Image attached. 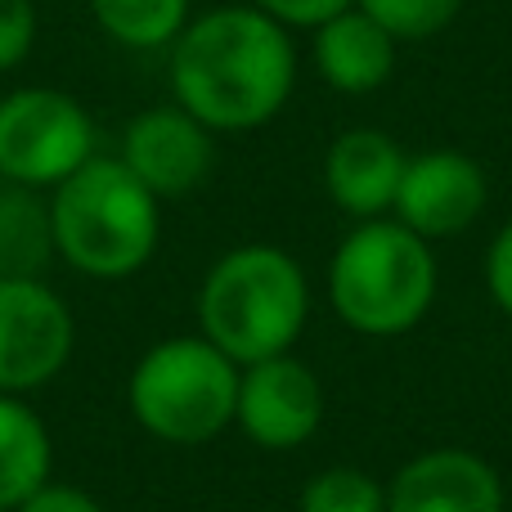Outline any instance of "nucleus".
Instances as JSON below:
<instances>
[{
  "mask_svg": "<svg viewBox=\"0 0 512 512\" xmlns=\"http://www.w3.org/2000/svg\"><path fill=\"white\" fill-rule=\"evenodd\" d=\"M405 162H409V153L387 131H373V126L342 131L328 144V158H324L328 198L346 216H355V221H378L382 212L396 207Z\"/></svg>",
  "mask_w": 512,
  "mask_h": 512,
  "instance_id": "f8f14e48",
  "label": "nucleus"
},
{
  "mask_svg": "<svg viewBox=\"0 0 512 512\" xmlns=\"http://www.w3.org/2000/svg\"><path fill=\"white\" fill-rule=\"evenodd\" d=\"M95 158L90 113L54 86H23L0 99V180L54 189Z\"/></svg>",
  "mask_w": 512,
  "mask_h": 512,
  "instance_id": "423d86ee",
  "label": "nucleus"
},
{
  "mask_svg": "<svg viewBox=\"0 0 512 512\" xmlns=\"http://www.w3.org/2000/svg\"><path fill=\"white\" fill-rule=\"evenodd\" d=\"M14 512H104L95 495H86V490L77 486H59V481H45L41 490H36L32 499H23Z\"/></svg>",
  "mask_w": 512,
  "mask_h": 512,
  "instance_id": "4be33fe9",
  "label": "nucleus"
},
{
  "mask_svg": "<svg viewBox=\"0 0 512 512\" xmlns=\"http://www.w3.org/2000/svg\"><path fill=\"white\" fill-rule=\"evenodd\" d=\"M319 77L328 81L342 95H373L391 81L400 59V41L378 27L360 5H351L346 14L328 18L324 27H315V41H310Z\"/></svg>",
  "mask_w": 512,
  "mask_h": 512,
  "instance_id": "ddd939ff",
  "label": "nucleus"
},
{
  "mask_svg": "<svg viewBox=\"0 0 512 512\" xmlns=\"http://www.w3.org/2000/svg\"><path fill=\"white\" fill-rule=\"evenodd\" d=\"M212 135L194 113H185L180 104H162L149 113H135L122 131V153L135 180L149 189L153 198H185L212 176Z\"/></svg>",
  "mask_w": 512,
  "mask_h": 512,
  "instance_id": "1a4fd4ad",
  "label": "nucleus"
},
{
  "mask_svg": "<svg viewBox=\"0 0 512 512\" xmlns=\"http://www.w3.org/2000/svg\"><path fill=\"white\" fill-rule=\"evenodd\" d=\"M355 0H256V9H265V14L274 18V23L283 27H324L328 18L346 14Z\"/></svg>",
  "mask_w": 512,
  "mask_h": 512,
  "instance_id": "aec40b11",
  "label": "nucleus"
},
{
  "mask_svg": "<svg viewBox=\"0 0 512 512\" xmlns=\"http://www.w3.org/2000/svg\"><path fill=\"white\" fill-rule=\"evenodd\" d=\"M306 315V270L274 243L230 248L198 288V328L239 369L288 355L306 328Z\"/></svg>",
  "mask_w": 512,
  "mask_h": 512,
  "instance_id": "f03ea898",
  "label": "nucleus"
},
{
  "mask_svg": "<svg viewBox=\"0 0 512 512\" xmlns=\"http://www.w3.org/2000/svg\"><path fill=\"white\" fill-rule=\"evenodd\" d=\"M486 171L459 149H432L405 162V176L396 189V221L414 234L432 239H454L463 234L481 212H486Z\"/></svg>",
  "mask_w": 512,
  "mask_h": 512,
  "instance_id": "9d476101",
  "label": "nucleus"
},
{
  "mask_svg": "<svg viewBox=\"0 0 512 512\" xmlns=\"http://www.w3.org/2000/svg\"><path fill=\"white\" fill-rule=\"evenodd\" d=\"M486 288H490V301L512 319V221L495 234L486 252Z\"/></svg>",
  "mask_w": 512,
  "mask_h": 512,
  "instance_id": "412c9836",
  "label": "nucleus"
},
{
  "mask_svg": "<svg viewBox=\"0 0 512 512\" xmlns=\"http://www.w3.org/2000/svg\"><path fill=\"white\" fill-rule=\"evenodd\" d=\"M77 346L68 301L41 279H0V391L27 396L63 373Z\"/></svg>",
  "mask_w": 512,
  "mask_h": 512,
  "instance_id": "0eeeda50",
  "label": "nucleus"
},
{
  "mask_svg": "<svg viewBox=\"0 0 512 512\" xmlns=\"http://www.w3.org/2000/svg\"><path fill=\"white\" fill-rule=\"evenodd\" d=\"M387 512H504V481L472 450H427L391 477Z\"/></svg>",
  "mask_w": 512,
  "mask_h": 512,
  "instance_id": "9b49d317",
  "label": "nucleus"
},
{
  "mask_svg": "<svg viewBox=\"0 0 512 512\" xmlns=\"http://www.w3.org/2000/svg\"><path fill=\"white\" fill-rule=\"evenodd\" d=\"M54 256L90 279H126L158 252V198L126 171L122 158H90L50 189Z\"/></svg>",
  "mask_w": 512,
  "mask_h": 512,
  "instance_id": "7ed1b4c3",
  "label": "nucleus"
},
{
  "mask_svg": "<svg viewBox=\"0 0 512 512\" xmlns=\"http://www.w3.org/2000/svg\"><path fill=\"white\" fill-rule=\"evenodd\" d=\"M297 50L283 23L256 5H225L176 36L171 90L207 131H256L283 113Z\"/></svg>",
  "mask_w": 512,
  "mask_h": 512,
  "instance_id": "f257e3e1",
  "label": "nucleus"
},
{
  "mask_svg": "<svg viewBox=\"0 0 512 512\" xmlns=\"http://www.w3.org/2000/svg\"><path fill=\"white\" fill-rule=\"evenodd\" d=\"M90 14L126 50H158L189 27V0H90Z\"/></svg>",
  "mask_w": 512,
  "mask_h": 512,
  "instance_id": "dca6fc26",
  "label": "nucleus"
},
{
  "mask_svg": "<svg viewBox=\"0 0 512 512\" xmlns=\"http://www.w3.org/2000/svg\"><path fill=\"white\" fill-rule=\"evenodd\" d=\"M234 423L261 450H301L324 423V382L292 351L248 364L239 373Z\"/></svg>",
  "mask_w": 512,
  "mask_h": 512,
  "instance_id": "6e6552de",
  "label": "nucleus"
},
{
  "mask_svg": "<svg viewBox=\"0 0 512 512\" xmlns=\"http://www.w3.org/2000/svg\"><path fill=\"white\" fill-rule=\"evenodd\" d=\"M378 27H387L396 41H427V36L445 32L463 0H355Z\"/></svg>",
  "mask_w": 512,
  "mask_h": 512,
  "instance_id": "a211bd4d",
  "label": "nucleus"
},
{
  "mask_svg": "<svg viewBox=\"0 0 512 512\" xmlns=\"http://www.w3.org/2000/svg\"><path fill=\"white\" fill-rule=\"evenodd\" d=\"M239 364L198 337H167L135 360L126 405L162 445H207L234 423Z\"/></svg>",
  "mask_w": 512,
  "mask_h": 512,
  "instance_id": "39448f33",
  "label": "nucleus"
},
{
  "mask_svg": "<svg viewBox=\"0 0 512 512\" xmlns=\"http://www.w3.org/2000/svg\"><path fill=\"white\" fill-rule=\"evenodd\" d=\"M328 301L364 337H400L436 301V256L423 234L400 221H360L333 252Z\"/></svg>",
  "mask_w": 512,
  "mask_h": 512,
  "instance_id": "20e7f679",
  "label": "nucleus"
},
{
  "mask_svg": "<svg viewBox=\"0 0 512 512\" xmlns=\"http://www.w3.org/2000/svg\"><path fill=\"white\" fill-rule=\"evenodd\" d=\"M36 45V5L32 0H0V72L18 68Z\"/></svg>",
  "mask_w": 512,
  "mask_h": 512,
  "instance_id": "6ab92c4d",
  "label": "nucleus"
},
{
  "mask_svg": "<svg viewBox=\"0 0 512 512\" xmlns=\"http://www.w3.org/2000/svg\"><path fill=\"white\" fill-rule=\"evenodd\" d=\"M297 512H387V490L360 468H337L315 472L297 499Z\"/></svg>",
  "mask_w": 512,
  "mask_h": 512,
  "instance_id": "f3484780",
  "label": "nucleus"
},
{
  "mask_svg": "<svg viewBox=\"0 0 512 512\" xmlns=\"http://www.w3.org/2000/svg\"><path fill=\"white\" fill-rule=\"evenodd\" d=\"M54 445L50 427L27 400L0 391V512H14L23 499L50 481Z\"/></svg>",
  "mask_w": 512,
  "mask_h": 512,
  "instance_id": "4468645a",
  "label": "nucleus"
},
{
  "mask_svg": "<svg viewBox=\"0 0 512 512\" xmlns=\"http://www.w3.org/2000/svg\"><path fill=\"white\" fill-rule=\"evenodd\" d=\"M50 256L54 230L41 189L0 180V279H41Z\"/></svg>",
  "mask_w": 512,
  "mask_h": 512,
  "instance_id": "2eb2a0df",
  "label": "nucleus"
}]
</instances>
